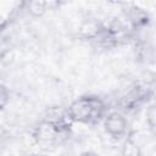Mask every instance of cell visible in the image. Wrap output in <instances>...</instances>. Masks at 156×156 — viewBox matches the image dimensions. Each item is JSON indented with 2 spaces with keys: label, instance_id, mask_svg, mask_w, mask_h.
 I'll return each instance as SVG.
<instances>
[{
  "label": "cell",
  "instance_id": "6da1fadb",
  "mask_svg": "<svg viewBox=\"0 0 156 156\" xmlns=\"http://www.w3.org/2000/svg\"><path fill=\"white\" fill-rule=\"evenodd\" d=\"M67 110L73 122L83 124H95L102 118L106 107L100 98L84 95L72 101Z\"/></svg>",
  "mask_w": 156,
  "mask_h": 156
},
{
  "label": "cell",
  "instance_id": "52a82bcc",
  "mask_svg": "<svg viewBox=\"0 0 156 156\" xmlns=\"http://www.w3.org/2000/svg\"><path fill=\"white\" fill-rule=\"evenodd\" d=\"M141 154L140 147L138 146V144L132 140V139H127L123 147H122V155L124 156H139Z\"/></svg>",
  "mask_w": 156,
  "mask_h": 156
},
{
  "label": "cell",
  "instance_id": "5b68a950",
  "mask_svg": "<svg viewBox=\"0 0 156 156\" xmlns=\"http://www.w3.org/2000/svg\"><path fill=\"white\" fill-rule=\"evenodd\" d=\"M147 99V89L135 87L133 88L122 100V106L124 110H133Z\"/></svg>",
  "mask_w": 156,
  "mask_h": 156
},
{
  "label": "cell",
  "instance_id": "ba28073f",
  "mask_svg": "<svg viewBox=\"0 0 156 156\" xmlns=\"http://www.w3.org/2000/svg\"><path fill=\"white\" fill-rule=\"evenodd\" d=\"M9 101H10V91L4 84L0 83V111L6 107Z\"/></svg>",
  "mask_w": 156,
  "mask_h": 156
},
{
  "label": "cell",
  "instance_id": "30bf717a",
  "mask_svg": "<svg viewBox=\"0 0 156 156\" xmlns=\"http://www.w3.org/2000/svg\"><path fill=\"white\" fill-rule=\"evenodd\" d=\"M106 1H110V2H117L118 0H106Z\"/></svg>",
  "mask_w": 156,
  "mask_h": 156
},
{
  "label": "cell",
  "instance_id": "3957f363",
  "mask_svg": "<svg viewBox=\"0 0 156 156\" xmlns=\"http://www.w3.org/2000/svg\"><path fill=\"white\" fill-rule=\"evenodd\" d=\"M43 121L51 123L52 126H55L56 128H58L65 133H68L72 124L74 123L68 113V110L62 106H51L46 108Z\"/></svg>",
  "mask_w": 156,
  "mask_h": 156
},
{
  "label": "cell",
  "instance_id": "9c48e42d",
  "mask_svg": "<svg viewBox=\"0 0 156 156\" xmlns=\"http://www.w3.org/2000/svg\"><path fill=\"white\" fill-rule=\"evenodd\" d=\"M146 115L149 116V117H147V122H149L150 127H151V128H154V126H155V123H154V116H155L154 106H150V108H149V111L146 112Z\"/></svg>",
  "mask_w": 156,
  "mask_h": 156
},
{
  "label": "cell",
  "instance_id": "277c9868",
  "mask_svg": "<svg viewBox=\"0 0 156 156\" xmlns=\"http://www.w3.org/2000/svg\"><path fill=\"white\" fill-rule=\"evenodd\" d=\"M104 128L108 135L113 138H121L127 133L128 122L123 113L118 111H112L106 115L104 119Z\"/></svg>",
  "mask_w": 156,
  "mask_h": 156
},
{
  "label": "cell",
  "instance_id": "8992f818",
  "mask_svg": "<svg viewBox=\"0 0 156 156\" xmlns=\"http://www.w3.org/2000/svg\"><path fill=\"white\" fill-rule=\"evenodd\" d=\"M46 6H48L46 0H28V4H27L28 12L33 17L43 16L46 11Z\"/></svg>",
  "mask_w": 156,
  "mask_h": 156
},
{
  "label": "cell",
  "instance_id": "7a4b0ae2",
  "mask_svg": "<svg viewBox=\"0 0 156 156\" xmlns=\"http://www.w3.org/2000/svg\"><path fill=\"white\" fill-rule=\"evenodd\" d=\"M66 134L67 133L60 130L58 128L45 121H41L33 130V138L35 143L39 144V146L41 147H50L57 145L62 140V136H65Z\"/></svg>",
  "mask_w": 156,
  "mask_h": 156
}]
</instances>
